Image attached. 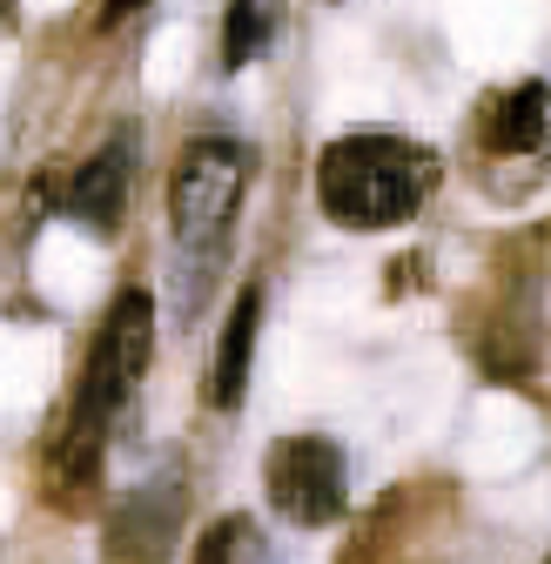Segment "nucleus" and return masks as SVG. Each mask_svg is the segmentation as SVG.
<instances>
[{
	"mask_svg": "<svg viewBox=\"0 0 551 564\" xmlns=\"http://www.w3.org/2000/svg\"><path fill=\"white\" fill-rule=\"evenodd\" d=\"M149 349H155V303L149 290H121L95 349H88V370H82V390H75V410H67V431L47 457V484H54V498H82V490L95 484V464H101V431H108V416L128 403L134 377H142L149 364Z\"/></svg>",
	"mask_w": 551,
	"mask_h": 564,
	"instance_id": "obj_1",
	"label": "nucleus"
},
{
	"mask_svg": "<svg viewBox=\"0 0 551 564\" xmlns=\"http://www.w3.org/2000/svg\"><path fill=\"white\" fill-rule=\"evenodd\" d=\"M437 155L403 134H343L316 155V202L343 229H390L424 208Z\"/></svg>",
	"mask_w": 551,
	"mask_h": 564,
	"instance_id": "obj_2",
	"label": "nucleus"
},
{
	"mask_svg": "<svg viewBox=\"0 0 551 564\" xmlns=\"http://www.w3.org/2000/svg\"><path fill=\"white\" fill-rule=\"evenodd\" d=\"M249 182V149L223 134H202L182 149L175 182H169V229L182 249H216L229 236V216Z\"/></svg>",
	"mask_w": 551,
	"mask_h": 564,
	"instance_id": "obj_3",
	"label": "nucleus"
},
{
	"mask_svg": "<svg viewBox=\"0 0 551 564\" xmlns=\"http://www.w3.org/2000/svg\"><path fill=\"white\" fill-rule=\"evenodd\" d=\"M262 484L290 524H336L350 505V464L329 437H283L262 464Z\"/></svg>",
	"mask_w": 551,
	"mask_h": 564,
	"instance_id": "obj_4",
	"label": "nucleus"
},
{
	"mask_svg": "<svg viewBox=\"0 0 551 564\" xmlns=\"http://www.w3.org/2000/svg\"><path fill=\"white\" fill-rule=\"evenodd\" d=\"M128 162H134L128 141H108V149H101L95 162H82L75 182L61 188V208H67L75 223H88L95 236H108V229L121 223V202H128Z\"/></svg>",
	"mask_w": 551,
	"mask_h": 564,
	"instance_id": "obj_5",
	"label": "nucleus"
},
{
	"mask_svg": "<svg viewBox=\"0 0 551 564\" xmlns=\"http://www.w3.org/2000/svg\"><path fill=\"white\" fill-rule=\"evenodd\" d=\"M551 88L544 82H525L511 95H491L485 115H477V134H485V149L498 155H544V141H551Z\"/></svg>",
	"mask_w": 551,
	"mask_h": 564,
	"instance_id": "obj_6",
	"label": "nucleus"
},
{
	"mask_svg": "<svg viewBox=\"0 0 551 564\" xmlns=\"http://www.w3.org/2000/svg\"><path fill=\"white\" fill-rule=\"evenodd\" d=\"M256 323H262V290H242L236 310H229V329H223V343H216V377H209V403H216V410H236L242 390H249Z\"/></svg>",
	"mask_w": 551,
	"mask_h": 564,
	"instance_id": "obj_7",
	"label": "nucleus"
},
{
	"mask_svg": "<svg viewBox=\"0 0 551 564\" xmlns=\"http://www.w3.org/2000/svg\"><path fill=\"white\" fill-rule=\"evenodd\" d=\"M276 34V0H236L229 21H223V75H236V67H249Z\"/></svg>",
	"mask_w": 551,
	"mask_h": 564,
	"instance_id": "obj_8",
	"label": "nucleus"
},
{
	"mask_svg": "<svg viewBox=\"0 0 551 564\" xmlns=\"http://www.w3.org/2000/svg\"><path fill=\"white\" fill-rule=\"evenodd\" d=\"M195 564H276V551L262 544V531L249 518H216L209 531H202Z\"/></svg>",
	"mask_w": 551,
	"mask_h": 564,
	"instance_id": "obj_9",
	"label": "nucleus"
},
{
	"mask_svg": "<svg viewBox=\"0 0 551 564\" xmlns=\"http://www.w3.org/2000/svg\"><path fill=\"white\" fill-rule=\"evenodd\" d=\"M149 0H101V28H121V21H134Z\"/></svg>",
	"mask_w": 551,
	"mask_h": 564,
	"instance_id": "obj_10",
	"label": "nucleus"
},
{
	"mask_svg": "<svg viewBox=\"0 0 551 564\" xmlns=\"http://www.w3.org/2000/svg\"><path fill=\"white\" fill-rule=\"evenodd\" d=\"M544 564H551V557H544Z\"/></svg>",
	"mask_w": 551,
	"mask_h": 564,
	"instance_id": "obj_11",
	"label": "nucleus"
}]
</instances>
